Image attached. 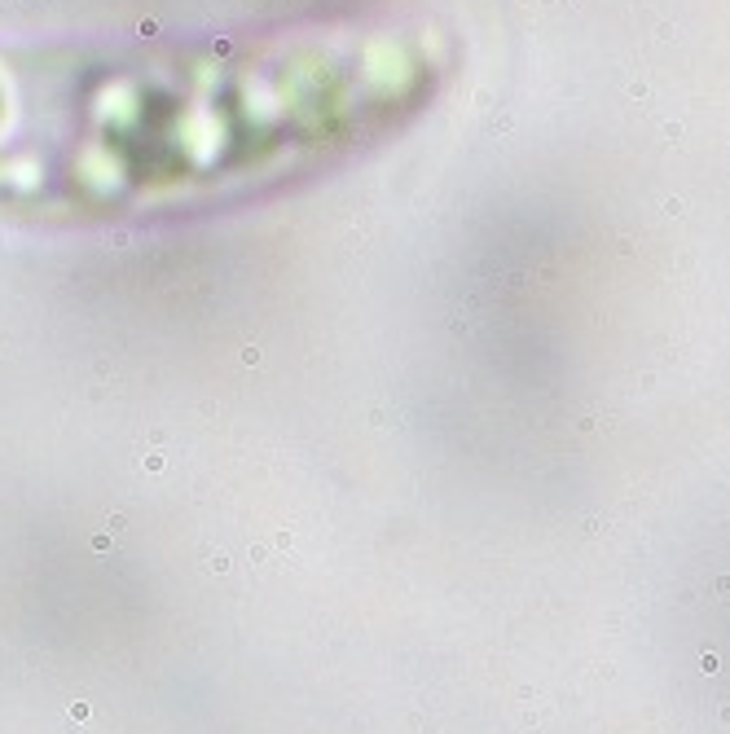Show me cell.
I'll list each match as a JSON object with an SVG mask.
<instances>
[{"label": "cell", "instance_id": "obj_1", "mask_svg": "<svg viewBox=\"0 0 730 734\" xmlns=\"http://www.w3.org/2000/svg\"><path fill=\"white\" fill-rule=\"evenodd\" d=\"M392 14L207 36L0 44V216H185L313 181L383 146L427 88Z\"/></svg>", "mask_w": 730, "mask_h": 734}]
</instances>
